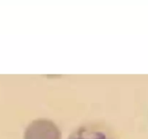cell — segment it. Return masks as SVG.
Returning <instances> with one entry per match:
<instances>
[{
  "label": "cell",
  "mask_w": 148,
  "mask_h": 139,
  "mask_svg": "<svg viewBox=\"0 0 148 139\" xmlns=\"http://www.w3.org/2000/svg\"><path fill=\"white\" fill-rule=\"evenodd\" d=\"M24 139H62V133L53 121L39 118L32 121L27 126Z\"/></svg>",
  "instance_id": "cell-1"
},
{
  "label": "cell",
  "mask_w": 148,
  "mask_h": 139,
  "mask_svg": "<svg viewBox=\"0 0 148 139\" xmlns=\"http://www.w3.org/2000/svg\"><path fill=\"white\" fill-rule=\"evenodd\" d=\"M68 139H114L107 130L95 125H84L72 132Z\"/></svg>",
  "instance_id": "cell-2"
}]
</instances>
